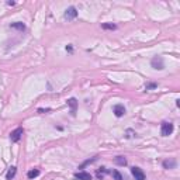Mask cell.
<instances>
[{
	"instance_id": "6da1fadb",
	"label": "cell",
	"mask_w": 180,
	"mask_h": 180,
	"mask_svg": "<svg viewBox=\"0 0 180 180\" xmlns=\"http://www.w3.org/2000/svg\"><path fill=\"white\" fill-rule=\"evenodd\" d=\"M173 124L172 123H162V125H160V134H162V137H169L170 134L173 132Z\"/></svg>"
},
{
	"instance_id": "7a4b0ae2",
	"label": "cell",
	"mask_w": 180,
	"mask_h": 180,
	"mask_svg": "<svg viewBox=\"0 0 180 180\" xmlns=\"http://www.w3.org/2000/svg\"><path fill=\"white\" fill-rule=\"evenodd\" d=\"M23 134H24V129H23V128H16V129L10 134V139L13 142H18L20 138L23 137Z\"/></svg>"
},
{
	"instance_id": "3957f363",
	"label": "cell",
	"mask_w": 180,
	"mask_h": 180,
	"mask_svg": "<svg viewBox=\"0 0 180 180\" xmlns=\"http://www.w3.org/2000/svg\"><path fill=\"white\" fill-rule=\"evenodd\" d=\"M131 173H132V176L135 177V180H145V173L142 172V169H139L137 166H134L132 169H131Z\"/></svg>"
},
{
	"instance_id": "277c9868",
	"label": "cell",
	"mask_w": 180,
	"mask_h": 180,
	"mask_svg": "<svg viewBox=\"0 0 180 180\" xmlns=\"http://www.w3.org/2000/svg\"><path fill=\"white\" fill-rule=\"evenodd\" d=\"M151 64H152V68H153V69H159V70H160V69L165 68V65H163V58H162V56H155V58L152 59Z\"/></svg>"
},
{
	"instance_id": "5b68a950",
	"label": "cell",
	"mask_w": 180,
	"mask_h": 180,
	"mask_svg": "<svg viewBox=\"0 0 180 180\" xmlns=\"http://www.w3.org/2000/svg\"><path fill=\"white\" fill-rule=\"evenodd\" d=\"M77 17V10L75 7H69L68 10L65 11V18L66 20H75Z\"/></svg>"
},
{
	"instance_id": "8992f818",
	"label": "cell",
	"mask_w": 180,
	"mask_h": 180,
	"mask_svg": "<svg viewBox=\"0 0 180 180\" xmlns=\"http://www.w3.org/2000/svg\"><path fill=\"white\" fill-rule=\"evenodd\" d=\"M113 111H114L116 117H123L125 114V107L123 106V104H116L114 108H113Z\"/></svg>"
},
{
	"instance_id": "52a82bcc",
	"label": "cell",
	"mask_w": 180,
	"mask_h": 180,
	"mask_svg": "<svg viewBox=\"0 0 180 180\" xmlns=\"http://www.w3.org/2000/svg\"><path fill=\"white\" fill-rule=\"evenodd\" d=\"M75 179L77 180H92V175L87 172H77L75 173Z\"/></svg>"
},
{
	"instance_id": "ba28073f",
	"label": "cell",
	"mask_w": 180,
	"mask_h": 180,
	"mask_svg": "<svg viewBox=\"0 0 180 180\" xmlns=\"http://www.w3.org/2000/svg\"><path fill=\"white\" fill-rule=\"evenodd\" d=\"M68 106L70 107V113H72V114L75 116V113H76V108H77V100H76V99H73V97H72V99H69V100H68Z\"/></svg>"
},
{
	"instance_id": "9c48e42d",
	"label": "cell",
	"mask_w": 180,
	"mask_h": 180,
	"mask_svg": "<svg viewBox=\"0 0 180 180\" xmlns=\"http://www.w3.org/2000/svg\"><path fill=\"white\" fill-rule=\"evenodd\" d=\"M175 166H176V162H175L173 159H172V160H165V162H163V168H165V169H173Z\"/></svg>"
},
{
	"instance_id": "30bf717a",
	"label": "cell",
	"mask_w": 180,
	"mask_h": 180,
	"mask_svg": "<svg viewBox=\"0 0 180 180\" xmlns=\"http://www.w3.org/2000/svg\"><path fill=\"white\" fill-rule=\"evenodd\" d=\"M16 172H17V169L14 168V166H11L10 169H9V172H7V175H6V179L7 180H11L14 176H16Z\"/></svg>"
},
{
	"instance_id": "8fae6325",
	"label": "cell",
	"mask_w": 180,
	"mask_h": 180,
	"mask_svg": "<svg viewBox=\"0 0 180 180\" xmlns=\"http://www.w3.org/2000/svg\"><path fill=\"white\" fill-rule=\"evenodd\" d=\"M10 27H11V28H16V30H20V31H24V30H25V25H24L23 23H20V21L13 23Z\"/></svg>"
},
{
	"instance_id": "7c38bea8",
	"label": "cell",
	"mask_w": 180,
	"mask_h": 180,
	"mask_svg": "<svg viewBox=\"0 0 180 180\" xmlns=\"http://www.w3.org/2000/svg\"><path fill=\"white\" fill-rule=\"evenodd\" d=\"M38 175H40V170H38V169H32V170H30V172L27 173L28 179H35Z\"/></svg>"
},
{
	"instance_id": "4fadbf2b",
	"label": "cell",
	"mask_w": 180,
	"mask_h": 180,
	"mask_svg": "<svg viewBox=\"0 0 180 180\" xmlns=\"http://www.w3.org/2000/svg\"><path fill=\"white\" fill-rule=\"evenodd\" d=\"M114 162H116L117 165H120V166H125L127 165V160H125V158H123V156H117L114 159Z\"/></svg>"
},
{
	"instance_id": "5bb4252c",
	"label": "cell",
	"mask_w": 180,
	"mask_h": 180,
	"mask_svg": "<svg viewBox=\"0 0 180 180\" xmlns=\"http://www.w3.org/2000/svg\"><path fill=\"white\" fill-rule=\"evenodd\" d=\"M113 177L116 180H123V176H121V173L118 170H113Z\"/></svg>"
},
{
	"instance_id": "9a60e30c",
	"label": "cell",
	"mask_w": 180,
	"mask_h": 180,
	"mask_svg": "<svg viewBox=\"0 0 180 180\" xmlns=\"http://www.w3.org/2000/svg\"><path fill=\"white\" fill-rule=\"evenodd\" d=\"M101 28H104V30H116V25L114 24H103Z\"/></svg>"
},
{
	"instance_id": "2e32d148",
	"label": "cell",
	"mask_w": 180,
	"mask_h": 180,
	"mask_svg": "<svg viewBox=\"0 0 180 180\" xmlns=\"http://www.w3.org/2000/svg\"><path fill=\"white\" fill-rule=\"evenodd\" d=\"M156 87V83H148V85L145 86V89L146 90H151V89H155Z\"/></svg>"
},
{
	"instance_id": "e0dca14e",
	"label": "cell",
	"mask_w": 180,
	"mask_h": 180,
	"mask_svg": "<svg viewBox=\"0 0 180 180\" xmlns=\"http://www.w3.org/2000/svg\"><path fill=\"white\" fill-rule=\"evenodd\" d=\"M7 4H9V6H14L16 3H14V1H7Z\"/></svg>"
}]
</instances>
